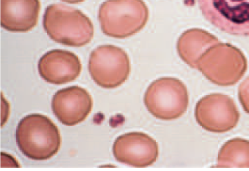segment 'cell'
I'll use <instances>...</instances> for the list:
<instances>
[{
  "label": "cell",
  "mask_w": 249,
  "mask_h": 171,
  "mask_svg": "<svg viewBox=\"0 0 249 171\" xmlns=\"http://www.w3.org/2000/svg\"><path fill=\"white\" fill-rule=\"evenodd\" d=\"M16 140L22 154L36 161L52 157L58 152L61 142L57 127L47 116L40 114H29L20 120Z\"/></svg>",
  "instance_id": "1"
},
{
  "label": "cell",
  "mask_w": 249,
  "mask_h": 171,
  "mask_svg": "<svg viewBox=\"0 0 249 171\" xmlns=\"http://www.w3.org/2000/svg\"><path fill=\"white\" fill-rule=\"evenodd\" d=\"M43 25L51 39L70 47L88 44L94 34L89 17L79 10L62 4H52L46 8Z\"/></svg>",
  "instance_id": "2"
},
{
  "label": "cell",
  "mask_w": 249,
  "mask_h": 171,
  "mask_svg": "<svg viewBox=\"0 0 249 171\" xmlns=\"http://www.w3.org/2000/svg\"><path fill=\"white\" fill-rule=\"evenodd\" d=\"M149 15L148 8L142 0H107L98 11L103 33L117 39L139 32L146 24Z\"/></svg>",
  "instance_id": "3"
},
{
  "label": "cell",
  "mask_w": 249,
  "mask_h": 171,
  "mask_svg": "<svg viewBox=\"0 0 249 171\" xmlns=\"http://www.w3.org/2000/svg\"><path fill=\"white\" fill-rule=\"evenodd\" d=\"M143 102L147 110L155 118L165 120H175L187 110L188 90L183 82L178 78H160L148 86Z\"/></svg>",
  "instance_id": "4"
},
{
  "label": "cell",
  "mask_w": 249,
  "mask_h": 171,
  "mask_svg": "<svg viewBox=\"0 0 249 171\" xmlns=\"http://www.w3.org/2000/svg\"><path fill=\"white\" fill-rule=\"evenodd\" d=\"M88 69L91 78L101 87L119 86L128 79L131 66L127 53L112 45H101L89 56Z\"/></svg>",
  "instance_id": "5"
},
{
  "label": "cell",
  "mask_w": 249,
  "mask_h": 171,
  "mask_svg": "<svg viewBox=\"0 0 249 171\" xmlns=\"http://www.w3.org/2000/svg\"><path fill=\"white\" fill-rule=\"evenodd\" d=\"M204 18L227 34L249 36V0H197Z\"/></svg>",
  "instance_id": "6"
},
{
  "label": "cell",
  "mask_w": 249,
  "mask_h": 171,
  "mask_svg": "<svg viewBox=\"0 0 249 171\" xmlns=\"http://www.w3.org/2000/svg\"><path fill=\"white\" fill-rule=\"evenodd\" d=\"M240 116L234 100L220 93L203 97L197 102L195 109V118L199 125L214 133H224L234 128Z\"/></svg>",
  "instance_id": "7"
},
{
  "label": "cell",
  "mask_w": 249,
  "mask_h": 171,
  "mask_svg": "<svg viewBox=\"0 0 249 171\" xmlns=\"http://www.w3.org/2000/svg\"><path fill=\"white\" fill-rule=\"evenodd\" d=\"M112 152L116 161L136 168L153 165L159 155L157 141L146 134L132 132L122 134L115 140Z\"/></svg>",
  "instance_id": "8"
},
{
  "label": "cell",
  "mask_w": 249,
  "mask_h": 171,
  "mask_svg": "<svg viewBox=\"0 0 249 171\" xmlns=\"http://www.w3.org/2000/svg\"><path fill=\"white\" fill-rule=\"evenodd\" d=\"M51 105L58 120L66 126H72L87 118L92 110L93 101L86 89L74 86L56 92Z\"/></svg>",
  "instance_id": "9"
},
{
  "label": "cell",
  "mask_w": 249,
  "mask_h": 171,
  "mask_svg": "<svg viewBox=\"0 0 249 171\" xmlns=\"http://www.w3.org/2000/svg\"><path fill=\"white\" fill-rule=\"evenodd\" d=\"M82 65L74 53L55 49L45 53L38 63L39 75L46 82L62 85L75 80L80 75Z\"/></svg>",
  "instance_id": "10"
},
{
  "label": "cell",
  "mask_w": 249,
  "mask_h": 171,
  "mask_svg": "<svg viewBox=\"0 0 249 171\" xmlns=\"http://www.w3.org/2000/svg\"><path fill=\"white\" fill-rule=\"evenodd\" d=\"M39 0H0V25L9 32L25 33L37 24Z\"/></svg>",
  "instance_id": "11"
},
{
  "label": "cell",
  "mask_w": 249,
  "mask_h": 171,
  "mask_svg": "<svg viewBox=\"0 0 249 171\" xmlns=\"http://www.w3.org/2000/svg\"><path fill=\"white\" fill-rule=\"evenodd\" d=\"M216 168H249V140L235 137L226 141L220 148Z\"/></svg>",
  "instance_id": "12"
},
{
  "label": "cell",
  "mask_w": 249,
  "mask_h": 171,
  "mask_svg": "<svg viewBox=\"0 0 249 171\" xmlns=\"http://www.w3.org/2000/svg\"><path fill=\"white\" fill-rule=\"evenodd\" d=\"M238 98L244 110L249 114V79L240 87Z\"/></svg>",
  "instance_id": "13"
},
{
  "label": "cell",
  "mask_w": 249,
  "mask_h": 171,
  "mask_svg": "<svg viewBox=\"0 0 249 171\" xmlns=\"http://www.w3.org/2000/svg\"><path fill=\"white\" fill-rule=\"evenodd\" d=\"M62 1L68 3H71V4H76L82 2L85 0H61Z\"/></svg>",
  "instance_id": "14"
}]
</instances>
